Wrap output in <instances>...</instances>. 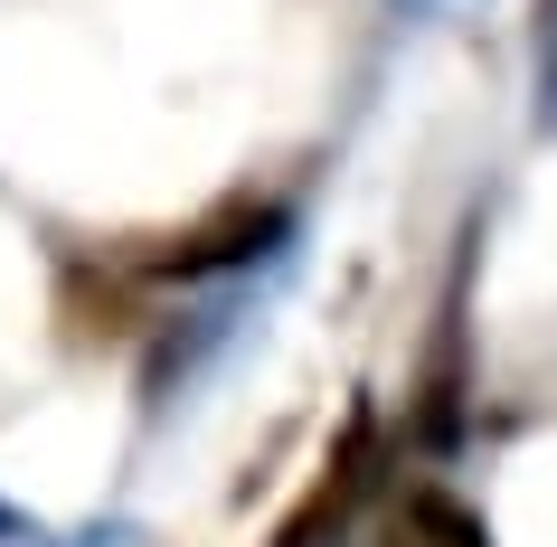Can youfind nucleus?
I'll list each match as a JSON object with an SVG mask.
<instances>
[{
  "label": "nucleus",
  "mask_w": 557,
  "mask_h": 547,
  "mask_svg": "<svg viewBox=\"0 0 557 547\" xmlns=\"http://www.w3.org/2000/svg\"><path fill=\"white\" fill-rule=\"evenodd\" d=\"M284 199H256V189H236V199H218L208 217H189L180 236H161L151 246V274H171V284H199V274H227V264H256L284 246Z\"/></svg>",
  "instance_id": "obj_1"
},
{
  "label": "nucleus",
  "mask_w": 557,
  "mask_h": 547,
  "mask_svg": "<svg viewBox=\"0 0 557 547\" xmlns=\"http://www.w3.org/2000/svg\"><path fill=\"white\" fill-rule=\"evenodd\" d=\"M369 462H379V434H369V415H350L341 453L322 462V482L302 490V510L274 529V547H322V529H341V519L359 510V490H369Z\"/></svg>",
  "instance_id": "obj_2"
},
{
  "label": "nucleus",
  "mask_w": 557,
  "mask_h": 547,
  "mask_svg": "<svg viewBox=\"0 0 557 547\" xmlns=\"http://www.w3.org/2000/svg\"><path fill=\"white\" fill-rule=\"evenodd\" d=\"M416 425H425L435 453L463 434V331H454V321H444V340H435V377H425V415H416Z\"/></svg>",
  "instance_id": "obj_3"
},
{
  "label": "nucleus",
  "mask_w": 557,
  "mask_h": 547,
  "mask_svg": "<svg viewBox=\"0 0 557 547\" xmlns=\"http://www.w3.org/2000/svg\"><path fill=\"white\" fill-rule=\"evenodd\" d=\"M539 66H548V114H557V0H539Z\"/></svg>",
  "instance_id": "obj_4"
}]
</instances>
